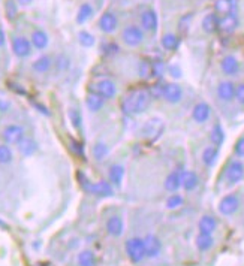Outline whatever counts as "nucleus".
<instances>
[{
	"label": "nucleus",
	"instance_id": "1",
	"mask_svg": "<svg viewBox=\"0 0 244 266\" xmlns=\"http://www.w3.org/2000/svg\"><path fill=\"white\" fill-rule=\"evenodd\" d=\"M151 94L144 89H136L129 91L123 99H121V109L128 115L142 114L149 109L151 104Z\"/></svg>",
	"mask_w": 244,
	"mask_h": 266
},
{
	"label": "nucleus",
	"instance_id": "2",
	"mask_svg": "<svg viewBox=\"0 0 244 266\" xmlns=\"http://www.w3.org/2000/svg\"><path fill=\"white\" fill-rule=\"evenodd\" d=\"M125 250H126L128 257L133 263H139L147 257L146 244H144V239L142 238H131L129 241H126Z\"/></svg>",
	"mask_w": 244,
	"mask_h": 266
},
{
	"label": "nucleus",
	"instance_id": "3",
	"mask_svg": "<svg viewBox=\"0 0 244 266\" xmlns=\"http://www.w3.org/2000/svg\"><path fill=\"white\" fill-rule=\"evenodd\" d=\"M121 40L128 47H138L144 42V30L139 26L129 24L121 30Z\"/></svg>",
	"mask_w": 244,
	"mask_h": 266
},
{
	"label": "nucleus",
	"instance_id": "4",
	"mask_svg": "<svg viewBox=\"0 0 244 266\" xmlns=\"http://www.w3.org/2000/svg\"><path fill=\"white\" fill-rule=\"evenodd\" d=\"M89 91L102 96L105 100L107 99H114L115 94H117V86L111 79H100V81H97V83H94L89 87Z\"/></svg>",
	"mask_w": 244,
	"mask_h": 266
},
{
	"label": "nucleus",
	"instance_id": "5",
	"mask_svg": "<svg viewBox=\"0 0 244 266\" xmlns=\"http://www.w3.org/2000/svg\"><path fill=\"white\" fill-rule=\"evenodd\" d=\"M81 184H83V187L92 195H96V196H100V197L113 196V186H111V182H108V181L90 182L87 179H83L81 181Z\"/></svg>",
	"mask_w": 244,
	"mask_h": 266
},
{
	"label": "nucleus",
	"instance_id": "6",
	"mask_svg": "<svg viewBox=\"0 0 244 266\" xmlns=\"http://www.w3.org/2000/svg\"><path fill=\"white\" fill-rule=\"evenodd\" d=\"M11 47H12V53L19 57V58H26L32 54V42L24 37V36H15L12 37V42H11Z\"/></svg>",
	"mask_w": 244,
	"mask_h": 266
},
{
	"label": "nucleus",
	"instance_id": "7",
	"mask_svg": "<svg viewBox=\"0 0 244 266\" xmlns=\"http://www.w3.org/2000/svg\"><path fill=\"white\" fill-rule=\"evenodd\" d=\"M2 138L9 145H14V144L18 145L19 142L24 139V129L21 126H18V124H9L3 129Z\"/></svg>",
	"mask_w": 244,
	"mask_h": 266
},
{
	"label": "nucleus",
	"instance_id": "8",
	"mask_svg": "<svg viewBox=\"0 0 244 266\" xmlns=\"http://www.w3.org/2000/svg\"><path fill=\"white\" fill-rule=\"evenodd\" d=\"M97 26H99V30L104 32L107 35L110 33H114L118 27V18L114 12L108 11V12H104L102 15L99 17V21H97Z\"/></svg>",
	"mask_w": 244,
	"mask_h": 266
},
{
	"label": "nucleus",
	"instance_id": "9",
	"mask_svg": "<svg viewBox=\"0 0 244 266\" xmlns=\"http://www.w3.org/2000/svg\"><path fill=\"white\" fill-rule=\"evenodd\" d=\"M240 208V197L237 195H226L219 202V213L222 215H232Z\"/></svg>",
	"mask_w": 244,
	"mask_h": 266
},
{
	"label": "nucleus",
	"instance_id": "10",
	"mask_svg": "<svg viewBox=\"0 0 244 266\" xmlns=\"http://www.w3.org/2000/svg\"><path fill=\"white\" fill-rule=\"evenodd\" d=\"M141 29L150 32V33H156L157 27H159V18L154 9H146L144 12L141 14Z\"/></svg>",
	"mask_w": 244,
	"mask_h": 266
},
{
	"label": "nucleus",
	"instance_id": "11",
	"mask_svg": "<svg viewBox=\"0 0 244 266\" xmlns=\"http://www.w3.org/2000/svg\"><path fill=\"white\" fill-rule=\"evenodd\" d=\"M244 178V165L240 160H232L226 168V181L231 186L238 184Z\"/></svg>",
	"mask_w": 244,
	"mask_h": 266
},
{
	"label": "nucleus",
	"instance_id": "12",
	"mask_svg": "<svg viewBox=\"0 0 244 266\" xmlns=\"http://www.w3.org/2000/svg\"><path fill=\"white\" fill-rule=\"evenodd\" d=\"M164 129H165V124L162 123V120L153 118V120H149L146 123L144 129H142V133H144V136L149 139H156L160 136L162 132H164Z\"/></svg>",
	"mask_w": 244,
	"mask_h": 266
},
{
	"label": "nucleus",
	"instance_id": "13",
	"mask_svg": "<svg viewBox=\"0 0 244 266\" xmlns=\"http://www.w3.org/2000/svg\"><path fill=\"white\" fill-rule=\"evenodd\" d=\"M238 27V15L237 12H231L228 15H223L222 18H219V30L222 33H232L235 32V29Z\"/></svg>",
	"mask_w": 244,
	"mask_h": 266
},
{
	"label": "nucleus",
	"instance_id": "14",
	"mask_svg": "<svg viewBox=\"0 0 244 266\" xmlns=\"http://www.w3.org/2000/svg\"><path fill=\"white\" fill-rule=\"evenodd\" d=\"M164 97L168 104H178V102L183 99V89L181 86L175 84V83H168L164 87Z\"/></svg>",
	"mask_w": 244,
	"mask_h": 266
},
{
	"label": "nucleus",
	"instance_id": "15",
	"mask_svg": "<svg viewBox=\"0 0 244 266\" xmlns=\"http://www.w3.org/2000/svg\"><path fill=\"white\" fill-rule=\"evenodd\" d=\"M220 69L225 75L234 76L240 72V61L235 55H225L220 61Z\"/></svg>",
	"mask_w": 244,
	"mask_h": 266
},
{
	"label": "nucleus",
	"instance_id": "16",
	"mask_svg": "<svg viewBox=\"0 0 244 266\" xmlns=\"http://www.w3.org/2000/svg\"><path fill=\"white\" fill-rule=\"evenodd\" d=\"M210 115H211V108L207 102H199V104H196L192 109V118L196 123H199V124L206 123L210 118Z\"/></svg>",
	"mask_w": 244,
	"mask_h": 266
},
{
	"label": "nucleus",
	"instance_id": "17",
	"mask_svg": "<svg viewBox=\"0 0 244 266\" xmlns=\"http://www.w3.org/2000/svg\"><path fill=\"white\" fill-rule=\"evenodd\" d=\"M217 96L223 102H231L235 99V86L232 81H222L217 86Z\"/></svg>",
	"mask_w": 244,
	"mask_h": 266
},
{
	"label": "nucleus",
	"instance_id": "18",
	"mask_svg": "<svg viewBox=\"0 0 244 266\" xmlns=\"http://www.w3.org/2000/svg\"><path fill=\"white\" fill-rule=\"evenodd\" d=\"M144 244H146V251H147V257H157L162 251V242L156 235H147L144 238Z\"/></svg>",
	"mask_w": 244,
	"mask_h": 266
},
{
	"label": "nucleus",
	"instance_id": "19",
	"mask_svg": "<svg viewBox=\"0 0 244 266\" xmlns=\"http://www.w3.org/2000/svg\"><path fill=\"white\" fill-rule=\"evenodd\" d=\"M107 232L114 236V238H118L123 235L125 232V223H123V218L118 217V215H113L108 218L107 221Z\"/></svg>",
	"mask_w": 244,
	"mask_h": 266
},
{
	"label": "nucleus",
	"instance_id": "20",
	"mask_svg": "<svg viewBox=\"0 0 244 266\" xmlns=\"http://www.w3.org/2000/svg\"><path fill=\"white\" fill-rule=\"evenodd\" d=\"M30 42L36 50H45L50 44V37L47 35V32H44L42 29H36L32 32L30 35Z\"/></svg>",
	"mask_w": 244,
	"mask_h": 266
},
{
	"label": "nucleus",
	"instance_id": "21",
	"mask_svg": "<svg viewBox=\"0 0 244 266\" xmlns=\"http://www.w3.org/2000/svg\"><path fill=\"white\" fill-rule=\"evenodd\" d=\"M183 172L185 171H172L167 178H165V189L171 193H175L183 184Z\"/></svg>",
	"mask_w": 244,
	"mask_h": 266
},
{
	"label": "nucleus",
	"instance_id": "22",
	"mask_svg": "<svg viewBox=\"0 0 244 266\" xmlns=\"http://www.w3.org/2000/svg\"><path fill=\"white\" fill-rule=\"evenodd\" d=\"M198 229H199V233L213 235V232L217 229V221L211 215H204L198 223Z\"/></svg>",
	"mask_w": 244,
	"mask_h": 266
},
{
	"label": "nucleus",
	"instance_id": "23",
	"mask_svg": "<svg viewBox=\"0 0 244 266\" xmlns=\"http://www.w3.org/2000/svg\"><path fill=\"white\" fill-rule=\"evenodd\" d=\"M51 66H53V58L47 54L38 57L32 65V68L36 73H47L51 69Z\"/></svg>",
	"mask_w": 244,
	"mask_h": 266
},
{
	"label": "nucleus",
	"instance_id": "24",
	"mask_svg": "<svg viewBox=\"0 0 244 266\" xmlns=\"http://www.w3.org/2000/svg\"><path fill=\"white\" fill-rule=\"evenodd\" d=\"M214 11L216 14L228 15L231 12H237V2L235 0H216L214 3Z\"/></svg>",
	"mask_w": 244,
	"mask_h": 266
},
{
	"label": "nucleus",
	"instance_id": "25",
	"mask_svg": "<svg viewBox=\"0 0 244 266\" xmlns=\"http://www.w3.org/2000/svg\"><path fill=\"white\" fill-rule=\"evenodd\" d=\"M104 105H105V99L96 93H89V96L86 97V106L92 112H99L104 108Z\"/></svg>",
	"mask_w": 244,
	"mask_h": 266
},
{
	"label": "nucleus",
	"instance_id": "26",
	"mask_svg": "<svg viewBox=\"0 0 244 266\" xmlns=\"http://www.w3.org/2000/svg\"><path fill=\"white\" fill-rule=\"evenodd\" d=\"M93 14H94V9H93V6L90 5V3H83L79 8H78V12H76V17H75V21H76V24H84V23H87L89 19L93 17Z\"/></svg>",
	"mask_w": 244,
	"mask_h": 266
},
{
	"label": "nucleus",
	"instance_id": "27",
	"mask_svg": "<svg viewBox=\"0 0 244 266\" xmlns=\"http://www.w3.org/2000/svg\"><path fill=\"white\" fill-rule=\"evenodd\" d=\"M160 45L167 51H175L180 47V37L175 33H167L160 37Z\"/></svg>",
	"mask_w": 244,
	"mask_h": 266
},
{
	"label": "nucleus",
	"instance_id": "28",
	"mask_svg": "<svg viewBox=\"0 0 244 266\" xmlns=\"http://www.w3.org/2000/svg\"><path fill=\"white\" fill-rule=\"evenodd\" d=\"M18 151L21 153L24 157H30L38 151V144L36 141L32 138H24L21 142L18 144Z\"/></svg>",
	"mask_w": 244,
	"mask_h": 266
},
{
	"label": "nucleus",
	"instance_id": "29",
	"mask_svg": "<svg viewBox=\"0 0 244 266\" xmlns=\"http://www.w3.org/2000/svg\"><path fill=\"white\" fill-rule=\"evenodd\" d=\"M125 178V166L121 165H113L110 169V182L115 187H120Z\"/></svg>",
	"mask_w": 244,
	"mask_h": 266
},
{
	"label": "nucleus",
	"instance_id": "30",
	"mask_svg": "<svg viewBox=\"0 0 244 266\" xmlns=\"http://www.w3.org/2000/svg\"><path fill=\"white\" fill-rule=\"evenodd\" d=\"M198 175L193 172V171H185L183 172V184H181V187L185 189L186 192H192L196 189L198 186Z\"/></svg>",
	"mask_w": 244,
	"mask_h": 266
},
{
	"label": "nucleus",
	"instance_id": "31",
	"mask_svg": "<svg viewBox=\"0 0 244 266\" xmlns=\"http://www.w3.org/2000/svg\"><path fill=\"white\" fill-rule=\"evenodd\" d=\"M219 29V17L217 14H207L202 18V30L206 33H214Z\"/></svg>",
	"mask_w": 244,
	"mask_h": 266
},
{
	"label": "nucleus",
	"instance_id": "32",
	"mask_svg": "<svg viewBox=\"0 0 244 266\" xmlns=\"http://www.w3.org/2000/svg\"><path fill=\"white\" fill-rule=\"evenodd\" d=\"M210 141H211V144L214 147H220L223 144V141H225V130H223V127L219 124H214L213 129H211V133H210Z\"/></svg>",
	"mask_w": 244,
	"mask_h": 266
},
{
	"label": "nucleus",
	"instance_id": "33",
	"mask_svg": "<svg viewBox=\"0 0 244 266\" xmlns=\"http://www.w3.org/2000/svg\"><path fill=\"white\" fill-rule=\"evenodd\" d=\"M217 157H219V150L214 145L207 147L204 151H202V161H204L206 166H213L217 160Z\"/></svg>",
	"mask_w": 244,
	"mask_h": 266
},
{
	"label": "nucleus",
	"instance_id": "34",
	"mask_svg": "<svg viewBox=\"0 0 244 266\" xmlns=\"http://www.w3.org/2000/svg\"><path fill=\"white\" fill-rule=\"evenodd\" d=\"M213 244H214V239L211 235H206V233H199L196 236V247L198 250L201 251H207L213 247Z\"/></svg>",
	"mask_w": 244,
	"mask_h": 266
},
{
	"label": "nucleus",
	"instance_id": "35",
	"mask_svg": "<svg viewBox=\"0 0 244 266\" xmlns=\"http://www.w3.org/2000/svg\"><path fill=\"white\" fill-rule=\"evenodd\" d=\"M92 153H93V157H94L97 161H100V160H105V159L108 157L110 148H108L107 144H104V142H96V144L93 145Z\"/></svg>",
	"mask_w": 244,
	"mask_h": 266
},
{
	"label": "nucleus",
	"instance_id": "36",
	"mask_svg": "<svg viewBox=\"0 0 244 266\" xmlns=\"http://www.w3.org/2000/svg\"><path fill=\"white\" fill-rule=\"evenodd\" d=\"M78 265L79 266H94L96 265V256L90 250H84L78 254Z\"/></svg>",
	"mask_w": 244,
	"mask_h": 266
},
{
	"label": "nucleus",
	"instance_id": "37",
	"mask_svg": "<svg viewBox=\"0 0 244 266\" xmlns=\"http://www.w3.org/2000/svg\"><path fill=\"white\" fill-rule=\"evenodd\" d=\"M78 42H79L81 45H83L84 48H90V47L94 45L96 39H94V36H93L90 32H87V30H81V32L78 33Z\"/></svg>",
	"mask_w": 244,
	"mask_h": 266
},
{
	"label": "nucleus",
	"instance_id": "38",
	"mask_svg": "<svg viewBox=\"0 0 244 266\" xmlns=\"http://www.w3.org/2000/svg\"><path fill=\"white\" fill-rule=\"evenodd\" d=\"M18 3H17V0H6L5 2V15L6 18L9 19V21H12V19L17 18L18 15Z\"/></svg>",
	"mask_w": 244,
	"mask_h": 266
},
{
	"label": "nucleus",
	"instance_id": "39",
	"mask_svg": "<svg viewBox=\"0 0 244 266\" xmlns=\"http://www.w3.org/2000/svg\"><path fill=\"white\" fill-rule=\"evenodd\" d=\"M12 160H14V153L11 147L6 144H2L0 145V163H2V165H8Z\"/></svg>",
	"mask_w": 244,
	"mask_h": 266
},
{
	"label": "nucleus",
	"instance_id": "40",
	"mask_svg": "<svg viewBox=\"0 0 244 266\" xmlns=\"http://www.w3.org/2000/svg\"><path fill=\"white\" fill-rule=\"evenodd\" d=\"M183 203H185V199H183V196L178 195V193H174V195H171L167 199V208L168 210H177V208H180L183 205Z\"/></svg>",
	"mask_w": 244,
	"mask_h": 266
},
{
	"label": "nucleus",
	"instance_id": "41",
	"mask_svg": "<svg viewBox=\"0 0 244 266\" xmlns=\"http://www.w3.org/2000/svg\"><path fill=\"white\" fill-rule=\"evenodd\" d=\"M138 72L142 78H147V76H151V63L150 61H141L139 63V68H138Z\"/></svg>",
	"mask_w": 244,
	"mask_h": 266
},
{
	"label": "nucleus",
	"instance_id": "42",
	"mask_svg": "<svg viewBox=\"0 0 244 266\" xmlns=\"http://www.w3.org/2000/svg\"><path fill=\"white\" fill-rule=\"evenodd\" d=\"M69 120H71L72 126L75 129H79L81 127V114H79L78 109H74V108L69 109Z\"/></svg>",
	"mask_w": 244,
	"mask_h": 266
},
{
	"label": "nucleus",
	"instance_id": "43",
	"mask_svg": "<svg viewBox=\"0 0 244 266\" xmlns=\"http://www.w3.org/2000/svg\"><path fill=\"white\" fill-rule=\"evenodd\" d=\"M56 65H57V68H58V71H62V72H65V71H68L69 69V65H71V61H69V58L66 57V55H58L57 57V60H56Z\"/></svg>",
	"mask_w": 244,
	"mask_h": 266
},
{
	"label": "nucleus",
	"instance_id": "44",
	"mask_svg": "<svg viewBox=\"0 0 244 266\" xmlns=\"http://www.w3.org/2000/svg\"><path fill=\"white\" fill-rule=\"evenodd\" d=\"M165 72V66L162 61H151V75L153 76H162Z\"/></svg>",
	"mask_w": 244,
	"mask_h": 266
},
{
	"label": "nucleus",
	"instance_id": "45",
	"mask_svg": "<svg viewBox=\"0 0 244 266\" xmlns=\"http://www.w3.org/2000/svg\"><path fill=\"white\" fill-rule=\"evenodd\" d=\"M192 18H193V15L192 14H189V15H185L181 19H180V23H178V29H180V32L181 33H186L188 32V29H189V24H190V21H192Z\"/></svg>",
	"mask_w": 244,
	"mask_h": 266
},
{
	"label": "nucleus",
	"instance_id": "46",
	"mask_svg": "<svg viewBox=\"0 0 244 266\" xmlns=\"http://www.w3.org/2000/svg\"><path fill=\"white\" fill-rule=\"evenodd\" d=\"M164 87H165V84L162 86L160 83H156L154 86H151V89H150L151 97H153V99H160L162 96H164Z\"/></svg>",
	"mask_w": 244,
	"mask_h": 266
},
{
	"label": "nucleus",
	"instance_id": "47",
	"mask_svg": "<svg viewBox=\"0 0 244 266\" xmlns=\"http://www.w3.org/2000/svg\"><path fill=\"white\" fill-rule=\"evenodd\" d=\"M234 153L237 157H244V136H241L234 147Z\"/></svg>",
	"mask_w": 244,
	"mask_h": 266
},
{
	"label": "nucleus",
	"instance_id": "48",
	"mask_svg": "<svg viewBox=\"0 0 244 266\" xmlns=\"http://www.w3.org/2000/svg\"><path fill=\"white\" fill-rule=\"evenodd\" d=\"M235 99L240 105L244 106V84H238L235 87Z\"/></svg>",
	"mask_w": 244,
	"mask_h": 266
},
{
	"label": "nucleus",
	"instance_id": "49",
	"mask_svg": "<svg viewBox=\"0 0 244 266\" xmlns=\"http://www.w3.org/2000/svg\"><path fill=\"white\" fill-rule=\"evenodd\" d=\"M71 145H72V148L75 150V153H76L78 156H81V157L84 156L83 147H81V144H79V142H76V141H72V142H71Z\"/></svg>",
	"mask_w": 244,
	"mask_h": 266
},
{
	"label": "nucleus",
	"instance_id": "50",
	"mask_svg": "<svg viewBox=\"0 0 244 266\" xmlns=\"http://www.w3.org/2000/svg\"><path fill=\"white\" fill-rule=\"evenodd\" d=\"M9 109V102L0 99V112H6Z\"/></svg>",
	"mask_w": 244,
	"mask_h": 266
},
{
	"label": "nucleus",
	"instance_id": "51",
	"mask_svg": "<svg viewBox=\"0 0 244 266\" xmlns=\"http://www.w3.org/2000/svg\"><path fill=\"white\" fill-rule=\"evenodd\" d=\"M168 71H169L171 76H174V78H180V76H181V71H180L178 68H175V66H171Z\"/></svg>",
	"mask_w": 244,
	"mask_h": 266
},
{
	"label": "nucleus",
	"instance_id": "52",
	"mask_svg": "<svg viewBox=\"0 0 244 266\" xmlns=\"http://www.w3.org/2000/svg\"><path fill=\"white\" fill-rule=\"evenodd\" d=\"M33 2H35V0H17V3H18L19 6H24V8H26V6H30Z\"/></svg>",
	"mask_w": 244,
	"mask_h": 266
},
{
	"label": "nucleus",
	"instance_id": "53",
	"mask_svg": "<svg viewBox=\"0 0 244 266\" xmlns=\"http://www.w3.org/2000/svg\"><path fill=\"white\" fill-rule=\"evenodd\" d=\"M6 42V36H5V32L0 29V48H2Z\"/></svg>",
	"mask_w": 244,
	"mask_h": 266
}]
</instances>
